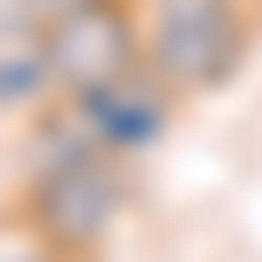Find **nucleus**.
<instances>
[{"mask_svg":"<svg viewBox=\"0 0 262 262\" xmlns=\"http://www.w3.org/2000/svg\"><path fill=\"white\" fill-rule=\"evenodd\" d=\"M14 207L49 235V249L62 262H97L104 242L118 235L124 207H131V172L118 152L90 138L76 124V111L62 104V118L41 124L35 159H28V186Z\"/></svg>","mask_w":262,"mask_h":262,"instance_id":"nucleus-1","label":"nucleus"},{"mask_svg":"<svg viewBox=\"0 0 262 262\" xmlns=\"http://www.w3.org/2000/svg\"><path fill=\"white\" fill-rule=\"evenodd\" d=\"M138 7V55L172 97H221L249 69L262 7L249 0H131Z\"/></svg>","mask_w":262,"mask_h":262,"instance_id":"nucleus-2","label":"nucleus"},{"mask_svg":"<svg viewBox=\"0 0 262 262\" xmlns=\"http://www.w3.org/2000/svg\"><path fill=\"white\" fill-rule=\"evenodd\" d=\"M41 62H49L55 104H76V97L131 76L145 62L138 55V7L131 0H62L41 21Z\"/></svg>","mask_w":262,"mask_h":262,"instance_id":"nucleus-3","label":"nucleus"},{"mask_svg":"<svg viewBox=\"0 0 262 262\" xmlns=\"http://www.w3.org/2000/svg\"><path fill=\"white\" fill-rule=\"evenodd\" d=\"M76 124L90 131L104 152H118V159H138V152H152V145H166V131H172V111H180V97L166 90V83L152 76V69H131V76L118 83H104V90H90V97H76Z\"/></svg>","mask_w":262,"mask_h":262,"instance_id":"nucleus-4","label":"nucleus"},{"mask_svg":"<svg viewBox=\"0 0 262 262\" xmlns=\"http://www.w3.org/2000/svg\"><path fill=\"white\" fill-rule=\"evenodd\" d=\"M49 104V62H41V28L0 21V111H41Z\"/></svg>","mask_w":262,"mask_h":262,"instance_id":"nucleus-5","label":"nucleus"},{"mask_svg":"<svg viewBox=\"0 0 262 262\" xmlns=\"http://www.w3.org/2000/svg\"><path fill=\"white\" fill-rule=\"evenodd\" d=\"M0 262H62L21 207H0Z\"/></svg>","mask_w":262,"mask_h":262,"instance_id":"nucleus-6","label":"nucleus"},{"mask_svg":"<svg viewBox=\"0 0 262 262\" xmlns=\"http://www.w3.org/2000/svg\"><path fill=\"white\" fill-rule=\"evenodd\" d=\"M249 7H262V0H249Z\"/></svg>","mask_w":262,"mask_h":262,"instance_id":"nucleus-7","label":"nucleus"}]
</instances>
